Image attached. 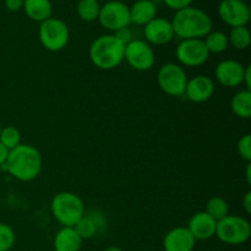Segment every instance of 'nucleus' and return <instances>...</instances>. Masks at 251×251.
Returning <instances> with one entry per match:
<instances>
[{
	"instance_id": "nucleus-31",
	"label": "nucleus",
	"mask_w": 251,
	"mask_h": 251,
	"mask_svg": "<svg viewBox=\"0 0 251 251\" xmlns=\"http://www.w3.org/2000/svg\"><path fill=\"white\" fill-rule=\"evenodd\" d=\"M22 6H24V0H5V7L11 12L19 11Z\"/></svg>"
},
{
	"instance_id": "nucleus-12",
	"label": "nucleus",
	"mask_w": 251,
	"mask_h": 251,
	"mask_svg": "<svg viewBox=\"0 0 251 251\" xmlns=\"http://www.w3.org/2000/svg\"><path fill=\"white\" fill-rule=\"evenodd\" d=\"M245 66L239 61L227 59L222 60L215 69V77L223 87H238L243 85Z\"/></svg>"
},
{
	"instance_id": "nucleus-4",
	"label": "nucleus",
	"mask_w": 251,
	"mask_h": 251,
	"mask_svg": "<svg viewBox=\"0 0 251 251\" xmlns=\"http://www.w3.org/2000/svg\"><path fill=\"white\" fill-rule=\"evenodd\" d=\"M50 211L63 227H74L85 216V205L75 193L61 191L51 199Z\"/></svg>"
},
{
	"instance_id": "nucleus-1",
	"label": "nucleus",
	"mask_w": 251,
	"mask_h": 251,
	"mask_svg": "<svg viewBox=\"0 0 251 251\" xmlns=\"http://www.w3.org/2000/svg\"><path fill=\"white\" fill-rule=\"evenodd\" d=\"M42 156L38 150L32 145L20 144L9 151L6 162L2 167L12 178L20 181H32L42 171Z\"/></svg>"
},
{
	"instance_id": "nucleus-25",
	"label": "nucleus",
	"mask_w": 251,
	"mask_h": 251,
	"mask_svg": "<svg viewBox=\"0 0 251 251\" xmlns=\"http://www.w3.org/2000/svg\"><path fill=\"white\" fill-rule=\"evenodd\" d=\"M74 229L76 230V233H77L78 237H80L81 239L87 240L92 239V238L97 234L98 228L92 218L83 216V217L74 226Z\"/></svg>"
},
{
	"instance_id": "nucleus-24",
	"label": "nucleus",
	"mask_w": 251,
	"mask_h": 251,
	"mask_svg": "<svg viewBox=\"0 0 251 251\" xmlns=\"http://www.w3.org/2000/svg\"><path fill=\"white\" fill-rule=\"evenodd\" d=\"M207 215H210L213 220L220 221L225 218L226 216L229 215V206L225 199L220 198V196H215L211 198L206 203V211Z\"/></svg>"
},
{
	"instance_id": "nucleus-27",
	"label": "nucleus",
	"mask_w": 251,
	"mask_h": 251,
	"mask_svg": "<svg viewBox=\"0 0 251 251\" xmlns=\"http://www.w3.org/2000/svg\"><path fill=\"white\" fill-rule=\"evenodd\" d=\"M16 240L14 229L6 223H0V251H10Z\"/></svg>"
},
{
	"instance_id": "nucleus-18",
	"label": "nucleus",
	"mask_w": 251,
	"mask_h": 251,
	"mask_svg": "<svg viewBox=\"0 0 251 251\" xmlns=\"http://www.w3.org/2000/svg\"><path fill=\"white\" fill-rule=\"evenodd\" d=\"M82 242L74 227H61L54 237L53 247L55 251H78Z\"/></svg>"
},
{
	"instance_id": "nucleus-37",
	"label": "nucleus",
	"mask_w": 251,
	"mask_h": 251,
	"mask_svg": "<svg viewBox=\"0 0 251 251\" xmlns=\"http://www.w3.org/2000/svg\"><path fill=\"white\" fill-rule=\"evenodd\" d=\"M1 129H2V127H1V124H0V132H1Z\"/></svg>"
},
{
	"instance_id": "nucleus-35",
	"label": "nucleus",
	"mask_w": 251,
	"mask_h": 251,
	"mask_svg": "<svg viewBox=\"0 0 251 251\" xmlns=\"http://www.w3.org/2000/svg\"><path fill=\"white\" fill-rule=\"evenodd\" d=\"M245 176H247L248 184H251V164L250 163H248L247 173H245Z\"/></svg>"
},
{
	"instance_id": "nucleus-15",
	"label": "nucleus",
	"mask_w": 251,
	"mask_h": 251,
	"mask_svg": "<svg viewBox=\"0 0 251 251\" xmlns=\"http://www.w3.org/2000/svg\"><path fill=\"white\" fill-rule=\"evenodd\" d=\"M216 227L217 221L213 220L205 211H201L191 216L186 228L195 240H208L216 235Z\"/></svg>"
},
{
	"instance_id": "nucleus-32",
	"label": "nucleus",
	"mask_w": 251,
	"mask_h": 251,
	"mask_svg": "<svg viewBox=\"0 0 251 251\" xmlns=\"http://www.w3.org/2000/svg\"><path fill=\"white\" fill-rule=\"evenodd\" d=\"M243 85L245 86V90L251 91V66H245L244 78H243Z\"/></svg>"
},
{
	"instance_id": "nucleus-13",
	"label": "nucleus",
	"mask_w": 251,
	"mask_h": 251,
	"mask_svg": "<svg viewBox=\"0 0 251 251\" xmlns=\"http://www.w3.org/2000/svg\"><path fill=\"white\" fill-rule=\"evenodd\" d=\"M144 36L149 44L164 46L174 38V31L169 20L156 17L144 26Z\"/></svg>"
},
{
	"instance_id": "nucleus-23",
	"label": "nucleus",
	"mask_w": 251,
	"mask_h": 251,
	"mask_svg": "<svg viewBox=\"0 0 251 251\" xmlns=\"http://www.w3.org/2000/svg\"><path fill=\"white\" fill-rule=\"evenodd\" d=\"M77 15L82 21L93 22L98 20L100 4L98 0H80L77 2Z\"/></svg>"
},
{
	"instance_id": "nucleus-9",
	"label": "nucleus",
	"mask_w": 251,
	"mask_h": 251,
	"mask_svg": "<svg viewBox=\"0 0 251 251\" xmlns=\"http://www.w3.org/2000/svg\"><path fill=\"white\" fill-rule=\"evenodd\" d=\"M124 60L134 70L147 71L154 65V51L144 39H132L125 44Z\"/></svg>"
},
{
	"instance_id": "nucleus-26",
	"label": "nucleus",
	"mask_w": 251,
	"mask_h": 251,
	"mask_svg": "<svg viewBox=\"0 0 251 251\" xmlns=\"http://www.w3.org/2000/svg\"><path fill=\"white\" fill-rule=\"evenodd\" d=\"M0 144L6 150L11 151L21 144V134L14 126L2 127L0 132Z\"/></svg>"
},
{
	"instance_id": "nucleus-34",
	"label": "nucleus",
	"mask_w": 251,
	"mask_h": 251,
	"mask_svg": "<svg viewBox=\"0 0 251 251\" xmlns=\"http://www.w3.org/2000/svg\"><path fill=\"white\" fill-rule=\"evenodd\" d=\"M7 156H9V150H6L0 144V167L4 166L7 159Z\"/></svg>"
},
{
	"instance_id": "nucleus-19",
	"label": "nucleus",
	"mask_w": 251,
	"mask_h": 251,
	"mask_svg": "<svg viewBox=\"0 0 251 251\" xmlns=\"http://www.w3.org/2000/svg\"><path fill=\"white\" fill-rule=\"evenodd\" d=\"M25 14L36 22H43L51 17L53 12V5L50 0H24Z\"/></svg>"
},
{
	"instance_id": "nucleus-2",
	"label": "nucleus",
	"mask_w": 251,
	"mask_h": 251,
	"mask_svg": "<svg viewBox=\"0 0 251 251\" xmlns=\"http://www.w3.org/2000/svg\"><path fill=\"white\" fill-rule=\"evenodd\" d=\"M174 36L183 39H202L212 31L213 22L210 15L195 6L178 10L171 21Z\"/></svg>"
},
{
	"instance_id": "nucleus-39",
	"label": "nucleus",
	"mask_w": 251,
	"mask_h": 251,
	"mask_svg": "<svg viewBox=\"0 0 251 251\" xmlns=\"http://www.w3.org/2000/svg\"><path fill=\"white\" fill-rule=\"evenodd\" d=\"M244 1H245V0H244Z\"/></svg>"
},
{
	"instance_id": "nucleus-29",
	"label": "nucleus",
	"mask_w": 251,
	"mask_h": 251,
	"mask_svg": "<svg viewBox=\"0 0 251 251\" xmlns=\"http://www.w3.org/2000/svg\"><path fill=\"white\" fill-rule=\"evenodd\" d=\"M193 1L194 0H163L166 6L174 10V11H178V10L184 9V7L191 6Z\"/></svg>"
},
{
	"instance_id": "nucleus-6",
	"label": "nucleus",
	"mask_w": 251,
	"mask_h": 251,
	"mask_svg": "<svg viewBox=\"0 0 251 251\" xmlns=\"http://www.w3.org/2000/svg\"><path fill=\"white\" fill-rule=\"evenodd\" d=\"M38 37L41 44L47 50L60 51L68 46L70 31L63 20L49 17L39 25Z\"/></svg>"
},
{
	"instance_id": "nucleus-28",
	"label": "nucleus",
	"mask_w": 251,
	"mask_h": 251,
	"mask_svg": "<svg viewBox=\"0 0 251 251\" xmlns=\"http://www.w3.org/2000/svg\"><path fill=\"white\" fill-rule=\"evenodd\" d=\"M237 151L240 158L247 161L248 163L251 162V135L245 134L239 139L237 144Z\"/></svg>"
},
{
	"instance_id": "nucleus-36",
	"label": "nucleus",
	"mask_w": 251,
	"mask_h": 251,
	"mask_svg": "<svg viewBox=\"0 0 251 251\" xmlns=\"http://www.w3.org/2000/svg\"><path fill=\"white\" fill-rule=\"evenodd\" d=\"M104 251H123V250L118 247H109V248H107Z\"/></svg>"
},
{
	"instance_id": "nucleus-8",
	"label": "nucleus",
	"mask_w": 251,
	"mask_h": 251,
	"mask_svg": "<svg viewBox=\"0 0 251 251\" xmlns=\"http://www.w3.org/2000/svg\"><path fill=\"white\" fill-rule=\"evenodd\" d=\"M98 21L103 28L112 32L129 27L131 24L129 6L119 0H110L100 6Z\"/></svg>"
},
{
	"instance_id": "nucleus-10",
	"label": "nucleus",
	"mask_w": 251,
	"mask_h": 251,
	"mask_svg": "<svg viewBox=\"0 0 251 251\" xmlns=\"http://www.w3.org/2000/svg\"><path fill=\"white\" fill-rule=\"evenodd\" d=\"M176 56L181 65L196 68L207 61L210 53L203 39H183L176 47Z\"/></svg>"
},
{
	"instance_id": "nucleus-38",
	"label": "nucleus",
	"mask_w": 251,
	"mask_h": 251,
	"mask_svg": "<svg viewBox=\"0 0 251 251\" xmlns=\"http://www.w3.org/2000/svg\"><path fill=\"white\" fill-rule=\"evenodd\" d=\"M78 251H82V250H78Z\"/></svg>"
},
{
	"instance_id": "nucleus-17",
	"label": "nucleus",
	"mask_w": 251,
	"mask_h": 251,
	"mask_svg": "<svg viewBox=\"0 0 251 251\" xmlns=\"http://www.w3.org/2000/svg\"><path fill=\"white\" fill-rule=\"evenodd\" d=\"M130 10V22L136 26H145L157 17V6L152 0H137Z\"/></svg>"
},
{
	"instance_id": "nucleus-11",
	"label": "nucleus",
	"mask_w": 251,
	"mask_h": 251,
	"mask_svg": "<svg viewBox=\"0 0 251 251\" xmlns=\"http://www.w3.org/2000/svg\"><path fill=\"white\" fill-rule=\"evenodd\" d=\"M217 11L220 19L232 28L247 26L250 21V7L244 0H222Z\"/></svg>"
},
{
	"instance_id": "nucleus-5",
	"label": "nucleus",
	"mask_w": 251,
	"mask_h": 251,
	"mask_svg": "<svg viewBox=\"0 0 251 251\" xmlns=\"http://www.w3.org/2000/svg\"><path fill=\"white\" fill-rule=\"evenodd\" d=\"M251 225L244 217L234 215L226 216L217 221L216 237L227 245H242L249 240Z\"/></svg>"
},
{
	"instance_id": "nucleus-14",
	"label": "nucleus",
	"mask_w": 251,
	"mask_h": 251,
	"mask_svg": "<svg viewBox=\"0 0 251 251\" xmlns=\"http://www.w3.org/2000/svg\"><path fill=\"white\" fill-rule=\"evenodd\" d=\"M213 93H215V82L212 78L205 75H198L188 80L184 96L190 102L205 103L212 98Z\"/></svg>"
},
{
	"instance_id": "nucleus-20",
	"label": "nucleus",
	"mask_w": 251,
	"mask_h": 251,
	"mask_svg": "<svg viewBox=\"0 0 251 251\" xmlns=\"http://www.w3.org/2000/svg\"><path fill=\"white\" fill-rule=\"evenodd\" d=\"M230 109L240 119H250L251 117V91L242 90L233 96Z\"/></svg>"
},
{
	"instance_id": "nucleus-16",
	"label": "nucleus",
	"mask_w": 251,
	"mask_h": 251,
	"mask_svg": "<svg viewBox=\"0 0 251 251\" xmlns=\"http://www.w3.org/2000/svg\"><path fill=\"white\" fill-rule=\"evenodd\" d=\"M195 238L186 227H176L169 230L163 239L164 251H193Z\"/></svg>"
},
{
	"instance_id": "nucleus-30",
	"label": "nucleus",
	"mask_w": 251,
	"mask_h": 251,
	"mask_svg": "<svg viewBox=\"0 0 251 251\" xmlns=\"http://www.w3.org/2000/svg\"><path fill=\"white\" fill-rule=\"evenodd\" d=\"M113 34H114V36L117 37V38L119 39L120 42H123L124 44H127L130 41H132V39H134V38H132L131 31H130L129 27H125V28L119 29V31L114 32Z\"/></svg>"
},
{
	"instance_id": "nucleus-33",
	"label": "nucleus",
	"mask_w": 251,
	"mask_h": 251,
	"mask_svg": "<svg viewBox=\"0 0 251 251\" xmlns=\"http://www.w3.org/2000/svg\"><path fill=\"white\" fill-rule=\"evenodd\" d=\"M242 203H243V208H244L245 212H247L248 215H250L251 213V191H248V193L245 194L244 198H243V200H242Z\"/></svg>"
},
{
	"instance_id": "nucleus-22",
	"label": "nucleus",
	"mask_w": 251,
	"mask_h": 251,
	"mask_svg": "<svg viewBox=\"0 0 251 251\" xmlns=\"http://www.w3.org/2000/svg\"><path fill=\"white\" fill-rule=\"evenodd\" d=\"M227 37L228 43L237 50H245L251 43V33L247 26L233 27Z\"/></svg>"
},
{
	"instance_id": "nucleus-7",
	"label": "nucleus",
	"mask_w": 251,
	"mask_h": 251,
	"mask_svg": "<svg viewBox=\"0 0 251 251\" xmlns=\"http://www.w3.org/2000/svg\"><path fill=\"white\" fill-rule=\"evenodd\" d=\"M188 76L181 65L167 63L159 68L157 73V83L162 92L171 97H181L185 93Z\"/></svg>"
},
{
	"instance_id": "nucleus-21",
	"label": "nucleus",
	"mask_w": 251,
	"mask_h": 251,
	"mask_svg": "<svg viewBox=\"0 0 251 251\" xmlns=\"http://www.w3.org/2000/svg\"><path fill=\"white\" fill-rule=\"evenodd\" d=\"M206 48L210 54H221L227 50L228 37L222 31H211L203 39Z\"/></svg>"
},
{
	"instance_id": "nucleus-3",
	"label": "nucleus",
	"mask_w": 251,
	"mask_h": 251,
	"mask_svg": "<svg viewBox=\"0 0 251 251\" xmlns=\"http://www.w3.org/2000/svg\"><path fill=\"white\" fill-rule=\"evenodd\" d=\"M125 44L114 34H103L91 43L88 56L96 68L113 70L124 60Z\"/></svg>"
}]
</instances>
